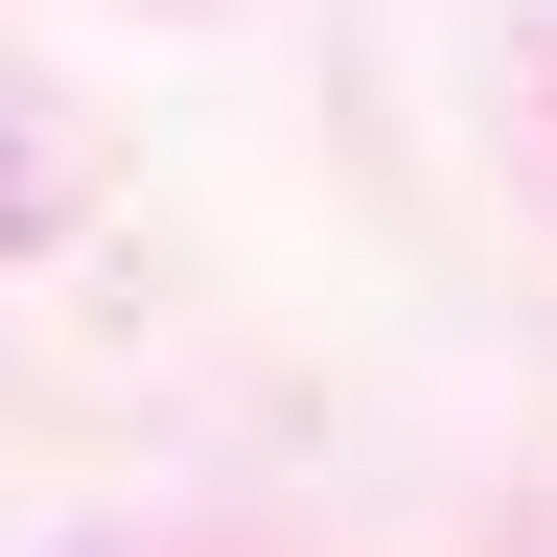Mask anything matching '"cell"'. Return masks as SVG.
I'll return each instance as SVG.
<instances>
[{"label": "cell", "mask_w": 557, "mask_h": 557, "mask_svg": "<svg viewBox=\"0 0 557 557\" xmlns=\"http://www.w3.org/2000/svg\"><path fill=\"white\" fill-rule=\"evenodd\" d=\"M0 233H24V163H0Z\"/></svg>", "instance_id": "6da1fadb"}]
</instances>
